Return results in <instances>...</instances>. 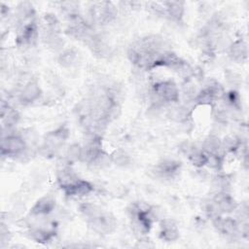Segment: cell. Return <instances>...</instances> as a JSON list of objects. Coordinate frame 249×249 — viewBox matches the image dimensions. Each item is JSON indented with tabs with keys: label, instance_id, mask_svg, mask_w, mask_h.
Segmentation results:
<instances>
[{
	"label": "cell",
	"instance_id": "10",
	"mask_svg": "<svg viewBox=\"0 0 249 249\" xmlns=\"http://www.w3.org/2000/svg\"><path fill=\"white\" fill-rule=\"evenodd\" d=\"M247 53H248L247 45L242 40L235 41L230 47V55L233 60L237 62H242L243 60H245L247 58Z\"/></svg>",
	"mask_w": 249,
	"mask_h": 249
},
{
	"label": "cell",
	"instance_id": "18",
	"mask_svg": "<svg viewBox=\"0 0 249 249\" xmlns=\"http://www.w3.org/2000/svg\"><path fill=\"white\" fill-rule=\"evenodd\" d=\"M81 156H82V147L78 144L71 145L66 152V159L69 162H73L78 160H81Z\"/></svg>",
	"mask_w": 249,
	"mask_h": 249
},
{
	"label": "cell",
	"instance_id": "12",
	"mask_svg": "<svg viewBox=\"0 0 249 249\" xmlns=\"http://www.w3.org/2000/svg\"><path fill=\"white\" fill-rule=\"evenodd\" d=\"M165 5V9L167 11V14L175 20L181 19L183 13H184V3L173 1V2H165L163 3Z\"/></svg>",
	"mask_w": 249,
	"mask_h": 249
},
{
	"label": "cell",
	"instance_id": "20",
	"mask_svg": "<svg viewBox=\"0 0 249 249\" xmlns=\"http://www.w3.org/2000/svg\"><path fill=\"white\" fill-rule=\"evenodd\" d=\"M75 58H76V53L72 50H67L60 54L59 62L63 66H69L73 63Z\"/></svg>",
	"mask_w": 249,
	"mask_h": 249
},
{
	"label": "cell",
	"instance_id": "14",
	"mask_svg": "<svg viewBox=\"0 0 249 249\" xmlns=\"http://www.w3.org/2000/svg\"><path fill=\"white\" fill-rule=\"evenodd\" d=\"M221 148V141L216 136H209L203 143V149L209 155H218V151Z\"/></svg>",
	"mask_w": 249,
	"mask_h": 249
},
{
	"label": "cell",
	"instance_id": "17",
	"mask_svg": "<svg viewBox=\"0 0 249 249\" xmlns=\"http://www.w3.org/2000/svg\"><path fill=\"white\" fill-rule=\"evenodd\" d=\"M111 161L118 165H125L129 162V156L123 150L115 151L111 156Z\"/></svg>",
	"mask_w": 249,
	"mask_h": 249
},
{
	"label": "cell",
	"instance_id": "1",
	"mask_svg": "<svg viewBox=\"0 0 249 249\" xmlns=\"http://www.w3.org/2000/svg\"><path fill=\"white\" fill-rule=\"evenodd\" d=\"M68 129L64 126H61L53 131L49 132L45 136L43 150L47 152V154H51L58 150L65 142L68 137Z\"/></svg>",
	"mask_w": 249,
	"mask_h": 249
},
{
	"label": "cell",
	"instance_id": "15",
	"mask_svg": "<svg viewBox=\"0 0 249 249\" xmlns=\"http://www.w3.org/2000/svg\"><path fill=\"white\" fill-rule=\"evenodd\" d=\"M189 159L194 165L202 166L207 163L208 156H206L203 152L192 150V152L189 154Z\"/></svg>",
	"mask_w": 249,
	"mask_h": 249
},
{
	"label": "cell",
	"instance_id": "5",
	"mask_svg": "<svg viewBox=\"0 0 249 249\" xmlns=\"http://www.w3.org/2000/svg\"><path fill=\"white\" fill-rule=\"evenodd\" d=\"M54 206H55L54 199L50 196H46L40 198L35 203V205L31 209V214L34 216L47 215L53 210Z\"/></svg>",
	"mask_w": 249,
	"mask_h": 249
},
{
	"label": "cell",
	"instance_id": "16",
	"mask_svg": "<svg viewBox=\"0 0 249 249\" xmlns=\"http://www.w3.org/2000/svg\"><path fill=\"white\" fill-rule=\"evenodd\" d=\"M80 210L81 212L89 219H92L96 216H98L102 210L96 206V205H93V204H90V203H86V204H83L81 207H80Z\"/></svg>",
	"mask_w": 249,
	"mask_h": 249
},
{
	"label": "cell",
	"instance_id": "2",
	"mask_svg": "<svg viewBox=\"0 0 249 249\" xmlns=\"http://www.w3.org/2000/svg\"><path fill=\"white\" fill-rule=\"evenodd\" d=\"M89 223L93 231L103 234L112 232L117 226L114 216L107 212H101L98 216L89 220Z\"/></svg>",
	"mask_w": 249,
	"mask_h": 249
},
{
	"label": "cell",
	"instance_id": "9",
	"mask_svg": "<svg viewBox=\"0 0 249 249\" xmlns=\"http://www.w3.org/2000/svg\"><path fill=\"white\" fill-rule=\"evenodd\" d=\"M215 204L221 212H231L236 208L235 200L226 193H220L215 196Z\"/></svg>",
	"mask_w": 249,
	"mask_h": 249
},
{
	"label": "cell",
	"instance_id": "6",
	"mask_svg": "<svg viewBox=\"0 0 249 249\" xmlns=\"http://www.w3.org/2000/svg\"><path fill=\"white\" fill-rule=\"evenodd\" d=\"M179 236L175 222L171 219H164L160 223V237L166 241H173Z\"/></svg>",
	"mask_w": 249,
	"mask_h": 249
},
{
	"label": "cell",
	"instance_id": "4",
	"mask_svg": "<svg viewBox=\"0 0 249 249\" xmlns=\"http://www.w3.org/2000/svg\"><path fill=\"white\" fill-rule=\"evenodd\" d=\"M154 94L161 101H177L179 91L176 85L171 81L160 82L154 86Z\"/></svg>",
	"mask_w": 249,
	"mask_h": 249
},
{
	"label": "cell",
	"instance_id": "19",
	"mask_svg": "<svg viewBox=\"0 0 249 249\" xmlns=\"http://www.w3.org/2000/svg\"><path fill=\"white\" fill-rule=\"evenodd\" d=\"M189 110L184 106H180L171 111V117L177 122H183L188 119Z\"/></svg>",
	"mask_w": 249,
	"mask_h": 249
},
{
	"label": "cell",
	"instance_id": "11",
	"mask_svg": "<svg viewBox=\"0 0 249 249\" xmlns=\"http://www.w3.org/2000/svg\"><path fill=\"white\" fill-rule=\"evenodd\" d=\"M37 37V28L33 22L28 23L22 29L21 34L18 36V41L22 44H31Z\"/></svg>",
	"mask_w": 249,
	"mask_h": 249
},
{
	"label": "cell",
	"instance_id": "7",
	"mask_svg": "<svg viewBox=\"0 0 249 249\" xmlns=\"http://www.w3.org/2000/svg\"><path fill=\"white\" fill-rule=\"evenodd\" d=\"M67 196H87L92 191V186L84 180L79 179L74 184L63 189Z\"/></svg>",
	"mask_w": 249,
	"mask_h": 249
},
{
	"label": "cell",
	"instance_id": "8",
	"mask_svg": "<svg viewBox=\"0 0 249 249\" xmlns=\"http://www.w3.org/2000/svg\"><path fill=\"white\" fill-rule=\"evenodd\" d=\"M41 94L40 88L36 82L27 83L20 92V100L25 103H30L39 98Z\"/></svg>",
	"mask_w": 249,
	"mask_h": 249
},
{
	"label": "cell",
	"instance_id": "13",
	"mask_svg": "<svg viewBox=\"0 0 249 249\" xmlns=\"http://www.w3.org/2000/svg\"><path fill=\"white\" fill-rule=\"evenodd\" d=\"M179 167H180V162L171 160H167L161 161L158 165L157 172L162 176H167V175H171V174L175 173Z\"/></svg>",
	"mask_w": 249,
	"mask_h": 249
},
{
	"label": "cell",
	"instance_id": "3",
	"mask_svg": "<svg viewBox=\"0 0 249 249\" xmlns=\"http://www.w3.org/2000/svg\"><path fill=\"white\" fill-rule=\"evenodd\" d=\"M25 149V142L19 136L8 135L1 140V153L3 156H20Z\"/></svg>",
	"mask_w": 249,
	"mask_h": 249
}]
</instances>
